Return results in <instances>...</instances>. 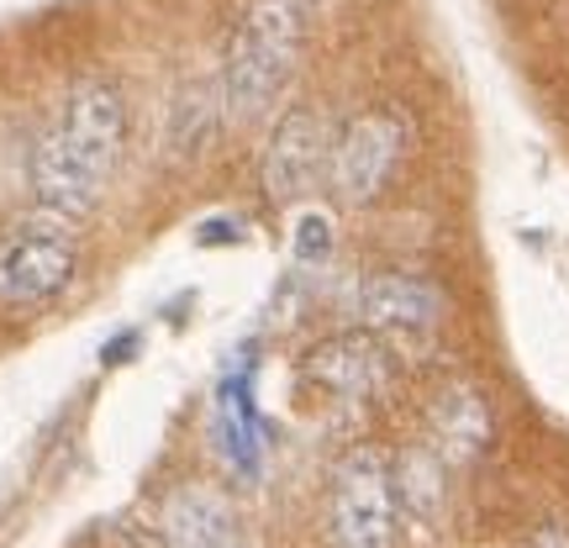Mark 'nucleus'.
Instances as JSON below:
<instances>
[{
  "mask_svg": "<svg viewBox=\"0 0 569 548\" xmlns=\"http://www.w3.org/2000/svg\"><path fill=\"white\" fill-rule=\"evenodd\" d=\"M127 138L122 90L106 80H80L63 96L59 117L32 148V196L42 211H59L69 222L101 206L106 185L117 175Z\"/></svg>",
  "mask_w": 569,
  "mask_h": 548,
  "instance_id": "1",
  "label": "nucleus"
},
{
  "mask_svg": "<svg viewBox=\"0 0 569 548\" xmlns=\"http://www.w3.org/2000/svg\"><path fill=\"white\" fill-rule=\"evenodd\" d=\"M317 6L322 0H248L238 11L222 53L227 117L253 122V117H264L269 106L280 101V90L296 74V59L306 48Z\"/></svg>",
  "mask_w": 569,
  "mask_h": 548,
  "instance_id": "2",
  "label": "nucleus"
},
{
  "mask_svg": "<svg viewBox=\"0 0 569 548\" xmlns=\"http://www.w3.org/2000/svg\"><path fill=\"white\" fill-rule=\"evenodd\" d=\"M396 480L380 448H348L332 465L327 490V544L332 548H396Z\"/></svg>",
  "mask_w": 569,
  "mask_h": 548,
  "instance_id": "3",
  "label": "nucleus"
},
{
  "mask_svg": "<svg viewBox=\"0 0 569 548\" xmlns=\"http://www.w3.org/2000/svg\"><path fill=\"white\" fill-rule=\"evenodd\" d=\"M74 275V222L59 211H32L0 232V311H32L59 296Z\"/></svg>",
  "mask_w": 569,
  "mask_h": 548,
  "instance_id": "4",
  "label": "nucleus"
},
{
  "mask_svg": "<svg viewBox=\"0 0 569 548\" xmlns=\"http://www.w3.org/2000/svg\"><path fill=\"white\" fill-rule=\"evenodd\" d=\"M401 153H407V122H401V111L375 106V111L348 117L343 132L332 138V159H327L338 201L343 206L380 201L390 175H396V163H401Z\"/></svg>",
  "mask_w": 569,
  "mask_h": 548,
  "instance_id": "5",
  "label": "nucleus"
},
{
  "mask_svg": "<svg viewBox=\"0 0 569 548\" xmlns=\"http://www.w3.org/2000/svg\"><path fill=\"white\" fill-rule=\"evenodd\" d=\"M327 159H332V132H327L322 111L290 106L280 122H274V132H269L264 163H259L269 201L290 206V201H301V196H311L317 180L327 175Z\"/></svg>",
  "mask_w": 569,
  "mask_h": 548,
  "instance_id": "6",
  "label": "nucleus"
},
{
  "mask_svg": "<svg viewBox=\"0 0 569 548\" xmlns=\"http://www.w3.org/2000/svg\"><path fill=\"white\" fill-rule=\"evenodd\" d=\"M306 380L338 401H375L390 386V348L380 332H332L306 353Z\"/></svg>",
  "mask_w": 569,
  "mask_h": 548,
  "instance_id": "7",
  "label": "nucleus"
},
{
  "mask_svg": "<svg viewBox=\"0 0 569 548\" xmlns=\"http://www.w3.org/2000/svg\"><path fill=\"white\" fill-rule=\"evenodd\" d=\"M163 548H248V532L222 490L184 480L159 501Z\"/></svg>",
  "mask_w": 569,
  "mask_h": 548,
  "instance_id": "8",
  "label": "nucleus"
},
{
  "mask_svg": "<svg viewBox=\"0 0 569 548\" xmlns=\"http://www.w3.org/2000/svg\"><path fill=\"white\" fill-rule=\"evenodd\" d=\"M359 317L380 338H422L443 317V296L417 275H369L359 285Z\"/></svg>",
  "mask_w": 569,
  "mask_h": 548,
  "instance_id": "9",
  "label": "nucleus"
},
{
  "mask_svg": "<svg viewBox=\"0 0 569 548\" xmlns=\"http://www.w3.org/2000/svg\"><path fill=\"white\" fill-rule=\"evenodd\" d=\"M227 117V96H222V74L217 80H184L174 106H169V153L174 159H201L217 127Z\"/></svg>",
  "mask_w": 569,
  "mask_h": 548,
  "instance_id": "10",
  "label": "nucleus"
},
{
  "mask_svg": "<svg viewBox=\"0 0 569 548\" xmlns=\"http://www.w3.org/2000/svg\"><path fill=\"white\" fill-rule=\"evenodd\" d=\"M432 438L443 448L448 459H480L490 444V411L486 401L475 396L469 386H448L438 396V407H432Z\"/></svg>",
  "mask_w": 569,
  "mask_h": 548,
  "instance_id": "11",
  "label": "nucleus"
},
{
  "mask_svg": "<svg viewBox=\"0 0 569 548\" xmlns=\"http://www.w3.org/2000/svg\"><path fill=\"white\" fill-rule=\"evenodd\" d=\"M390 480H396V501L407 517L432 522L443 511V454L438 448H407L390 465Z\"/></svg>",
  "mask_w": 569,
  "mask_h": 548,
  "instance_id": "12",
  "label": "nucleus"
},
{
  "mask_svg": "<svg viewBox=\"0 0 569 548\" xmlns=\"http://www.w3.org/2000/svg\"><path fill=\"white\" fill-rule=\"evenodd\" d=\"M327 248H332V227H327V217H301V238H296V253H301V259H322Z\"/></svg>",
  "mask_w": 569,
  "mask_h": 548,
  "instance_id": "13",
  "label": "nucleus"
},
{
  "mask_svg": "<svg viewBox=\"0 0 569 548\" xmlns=\"http://www.w3.org/2000/svg\"><path fill=\"white\" fill-rule=\"evenodd\" d=\"M532 548H569V532H565V528H553V522H549V528L532 532Z\"/></svg>",
  "mask_w": 569,
  "mask_h": 548,
  "instance_id": "14",
  "label": "nucleus"
}]
</instances>
